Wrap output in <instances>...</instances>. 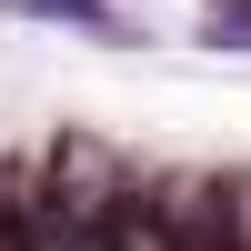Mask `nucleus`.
Returning a JSON list of instances; mask_svg holds the SVG:
<instances>
[{"label":"nucleus","instance_id":"1","mask_svg":"<svg viewBox=\"0 0 251 251\" xmlns=\"http://www.w3.org/2000/svg\"><path fill=\"white\" fill-rule=\"evenodd\" d=\"M100 251H181V231H171V211H161V191H131L111 211V231H100Z\"/></svg>","mask_w":251,"mask_h":251},{"label":"nucleus","instance_id":"2","mask_svg":"<svg viewBox=\"0 0 251 251\" xmlns=\"http://www.w3.org/2000/svg\"><path fill=\"white\" fill-rule=\"evenodd\" d=\"M0 251H30V241H20V221H10V211H0Z\"/></svg>","mask_w":251,"mask_h":251}]
</instances>
